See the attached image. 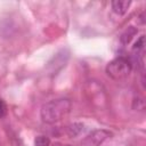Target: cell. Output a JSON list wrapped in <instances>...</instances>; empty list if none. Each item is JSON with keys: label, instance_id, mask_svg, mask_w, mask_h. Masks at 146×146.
Segmentation results:
<instances>
[{"label": "cell", "instance_id": "obj_1", "mask_svg": "<svg viewBox=\"0 0 146 146\" xmlns=\"http://www.w3.org/2000/svg\"><path fill=\"white\" fill-rule=\"evenodd\" d=\"M71 108H72V103L70 99L67 98L52 99L42 105L40 110V116L44 123L54 124L63 120L65 116H67L68 113L71 112Z\"/></svg>", "mask_w": 146, "mask_h": 146}, {"label": "cell", "instance_id": "obj_2", "mask_svg": "<svg viewBox=\"0 0 146 146\" xmlns=\"http://www.w3.org/2000/svg\"><path fill=\"white\" fill-rule=\"evenodd\" d=\"M132 71V62L127 57H116L111 60L106 66V73L114 80L127 78Z\"/></svg>", "mask_w": 146, "mask_h": 146}, {"label": "cell", "instance_id": "obj_3", "mask_svg": "<svg viewBox=\"0 0 146 146\" xmlns=\"http://www.w3.org/2000/svg\"><path fill=\"white\" fill-rule=\"evenodd\" d=\"M111 136L112 133L108 130H105V129L94 130L82 140V144L83 146H100Z\"/></svg>", "mask_w": 146, "mask_h": 146}, {"label": "cell", "instance_id": "obj_4", "mask_svg": "<svg viewBox=\"0 0 146 146\" xmlns=\"http://www.w3.org/2000/svg\"><path fill=\"white\" fill-rule=\"evenodd\" d=\"M130 5H131V1L130 0H114V1L111 2L112 10L116 15H119V16L124 15L128 11Z\"/></svg>", "mask_w": 146, "mask_h": 146}, {"label": "cell", "instance_id": "obj_5", "mask_svg": "<svg viewBox=\"0 0 146 146\" xmlns=\"http://www.w3.org/2000/svg\"><path fill=\"white\" fill-rule=\"evenodd\" d=\"M144 50H145V35H140L139 39H137V41L132 46V52L136 56L144 57Z\"/></svg>", "mask_w": 146, "mask_h": 146}, {"label": "cell", "instance_id": "obj_6", "mask_svg": "<svg viewBox=\"0 0 146 146\" xmlns=\"http://www.w3.org/2000/svg\"><path fill=\"white\" fill-rule=\"evenodd\" d=\"M137 29L136 27H133V26H129L122 34H121V36H120V41L123 43V44H128L131 40H132V38L137 34Z\"/></svg>", "mask_w": 146, "mask_h": 146}, {"label": "cell", "instance_id": "obj_7", "mask_svg": "<svg viewBox=\"0 0 146 146\" xmlns=\"http://www.w3.org/2000/svg\"><path fill=\"white\" fill-rule=\"evenodd\" d=\"M82 130H83V124L80 123V122H74V123L70 124V125L66 128V132H67V135H68L71 138L79 136Z\"/></svg>", "mask_w": 146, "mask_h": 146}, {"label": "cell", "instance_id": "obj_8", "mask_svg": "<svg viewBox=\"0 0 146 146\" xmlns=\"http://www.w3.org/2000/svg\"><path fill=\"white\" fill-rule=\"evenodd\" d=\"M34 146H50V139L44 135L36 136L34 139Z\"/></svg>", "mask_w": 146, "mask_h": 146}, {"label": "cell", "instance_id": "obj_9", "mask_svg": "<svg viewBox=\"0 0 146 146\" xmlns=\"http://www.w3.org/2000/svg\"><path fill=\"white\" fill-rule=\"evenodd\" d=\"M7 114V105L6 103L0 98V119L3 117Z\"/></svg>", "mask_w": 146, "mask_h": 146}, {"label": "cell", "instance_id": "obj_10", "mask_svg": "<svg viewBox=\"0 0 146 146\" xmlns=\"http://www.w3.org/2000/svg\"><path fill=\"white\" fill-rule=\"evenodd\" d=\"M67 146H70V145H67Z\"/></svg>", "mask_w": 146, "mask_h": 146}]
</instances>
